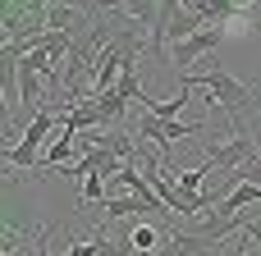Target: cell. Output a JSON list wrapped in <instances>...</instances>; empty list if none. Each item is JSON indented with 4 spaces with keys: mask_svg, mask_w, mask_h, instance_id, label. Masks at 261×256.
Here are the masks:
<instances>
[{
    "mask_svg": "<svg viewBox=\"0 0 261 256\" xmlns=\"http://www.w3.org/2000/svg\"><path fill=\"white\" fill-rule=\"evenodd\" d=\"M179 82H184V87H206V92H211V101H216V105H225V119H229V124H239L243 115H252V110H257V92H252L243 78L225 73V69L184 73Z\"/></svg>",
    "mask_w": 261,
    "mask_h": 256,
    "instance_id": "obj_1",
    "label": "cell"
},
{
    "mask_svg": "<svg viewBox=\"0 0 261 256\" xmlns=\"http://www.w3.org/2000/svg\"><path fill=\"white\" fill-rule=\"evenodd\" d=\"M55 128H64V115H60V110H41V115H32L28 128H23V137H18L9 151H0L5 169H9V174H14V169H37V165H41V142H46Z\"/></svg>",
    "mask_w": 261,
    "mask_h": 256,
    "instance_id": "obj_2",
    "label": "cell"
},
{
    "mask_svg": "<svg viewBox=\"0 0 261 256\" xmlns=\"http://www.w3.org/2000/svg\"><path fill=\"white\" fill-rule=\"evenodd\" d=\"M55 0H0V27L5 41H32L46 32V9Z\"/></svg>",
    "mask_w": 261,
    "mask_h": 256,
    "instance_id": "obj_3",
    "label": "cell"
},
{
    "mask_svg": "<svg viewBox=\"0 0 261 256\" xmlns=\"http://www.w3.org/2000/svg\"><path fill=\"white\" fill-rule=\"evenodd\" d=\"M234 32H229V23H216V27H202V32H193V37H184V41H174L170 46V64L184 73L197 55H206V50H216L220 41H229Z\"/></svg>",
    "mask_w": 261,
    "mask_h": 256,
    "instance_id": "obj_4",
    "label": "cell"
},
{
    "mask_svg": "<svg viewBox=\"0 0 261 256\" xmlns=\"http://www.w3.org/2000/svg\"><path fill=\"white\" fill-rule=\"evenodd\" d=\"M206 128V119L197 115V119H156V115H142V124H138V133L142 137H151L156 147H170V142H179V137H193V133H202Z\"/></svg>",
    "mask_w": 261,
    "mask_h": 256,
    "instance_id": "obj_5",
    "label": "cell"
},
{
    "mask_svg": "<svg viewBox=\"0 0 261 256\" xmlns=\"http://www.w3.org/2000/svg\"><path fill=\"white\" fill-rule=\"evenodd\" d=\"M161 234H170V229H161V224H147V220H142V224H133V229H128V247H133L138 256H151V252H161V247H165V243H161Z\"/></svg>",
    "mask_w": 261,
    "mask_h": 256,
    "instance_id": "obj_6",
    "label": "cell"
},
{
    "mask_svg": "<svg viewBox=\"0 0 261 256\" xmlns=\"http://www.w3.org/2000/svg\"><path fill=\"white\" fill-rule=\"evenodd\" d=\"M252 202H261V183H239V188H234L216 211H220V220H239V211L252 206Z\"/></svg>",
    "mask_w": 261,
    "mask_h": 256,
    "instance_id": "obj_7",
    "label": "cell"
},
{
    "mask_svg": "<svg viewBox=\"0 0 261 256\" xmlns=\"http://www.w3.org/2000/svg\"><path fill=\"white\" fill-rule=\"evenodd\" d=\"M96 105H101V115H106V124H110V128H115V124L124 119V110H128V101H124L119 92H101V96H96Z\"/></svg>",
    "mask_w": 261,
    "mask_h": 256,
    "instance_id": "obj_8",
    "label": "cell"
},
{
    "mask_svg": "<svg viewBox=\"0 0 261 256\" xmlns=\"http://www.w3.org/2000/svg\"><path fill=\"white\" fill-rule=\"evenodd\" d=\"M239 124H243V133L252 137V147H257V156H261V110H252V115H248V119H239Z\"/></svg>",
    "mask_w": 261,
    "mask_h": 256,
    "instance_id": "obj_9",
    "label": "cell"
},
{
    "mask_svg": "<svg viewBox=\"0 0 261 256\" xmlns=\"http://www.w3.org/2000/svg\"><path fill=\"white\" fill-rule=\"evenodd\" d=\"M239 179L243 183H261V156H252L248 165H239Z\"/></svg>",
    "mask_w": 261,
    "mask_h": 256,
    "instance_id": "obj_10",
    "label": "cell"
},
{
    "mask_svg": "<svg viewBox=\"0 0 261 256\" xmlns=\"http://www.w3.org/2000/svg\"><path fill=\"white\" fill-rule=\"evenodd\" d=\"M248 32H261V9H252V14H248Z\"/></svg>",
    "mask_w": 261,
    "mask_h": 256,
    "instance_id": "obj_11",
    "label": "cell"
},
{
    "mask_svg": "<svg viewBox=\"0 0 261 256\" xmlns=\"http://www.w3.org/2000/svg\"><path fill=\"white\" fill-rule=\"evenodd\" d=\"M115 5H119V0H115Z\"/></svg>",
    "mask_w": 261,
    "mask_h": 256,
    "instance_id": "obj_12",
    "label": "cell"
}]
</instances>
